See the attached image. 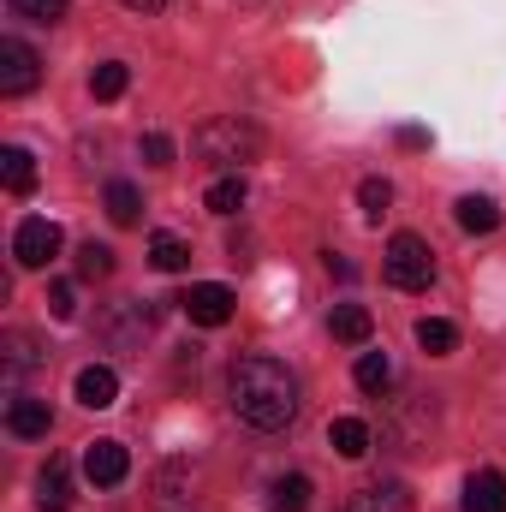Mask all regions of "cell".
Wrapping results in <instances>:
<instances>
[{"label":"cell","instance_id":"obj_1","mask_svg":"<svg viewBox=\"0 0 506 512\" xmlns=\"http://www.w3.org/2000/svg\"><path fill=\"white\" fill-rule=\"evenodd\" d=\"M227 399H233V417H239V423H251V429H262V435H274V429H286V423L298 417L304 387H298V376H292L280 358L251 352V358L233 364Z\"/></svg>","mask_w":506,"mask_h":512},{"label":"cell","instance_id":"obj_2","mask_svg":"<svg viewBox=\"0 0 506 512\" xmlns=\"http://www.w3.org/2000/svg\"><path fill=\"white\" fill-rule=\"evenodd\" d=\"M191 149H197L203 161H215V167L245 173V161L262 155V131H256L251 120H239V114H221V120H203V126H197Z\"/></svg>","mask_w":506,"mask_h":512},{"label":"cell","instance_id":"obj_3","mask_svg":"<svg viewBox=\"0 0 506 512\" xmlns=\"http://www.w3.org/2000/svg\"><path fill=\"white\" fill-rule=\"evenodd\" d=\"M381 274H387V286H399V292H429V280H435V251H429L417 233H393V239H387V256H381Z\"/></svg>","mask_w":506,"mask_h":512},{"label":"cell","instance_id":"obj_4","mask_svg":"<svg viewBox=\"0 0 506 512\" xmlns=\"http://www.w3.org/2000/svg\"><path fill=\"white\" fill-rule=\"evenodd\" d=\"M42 84V60L30 42L18 36H0V96H30Z\"/></svg>","mask_w":506,"mask_h":512},{"label":"cell","instance_id":"obj_5","mask_svg":"<svg viewBox=\"0 0 506 512\" xmlns=\"http://www.w3.org/2000/svg\"><path fill=\"white\" fill-rule=\"evenodd\" d=\"M54 256H60V227L54 221H42V215L18 221V233H12V262L18 268H48Z\"/></svg>","mask_w":506,"mask_h":512},{"label":"cell","instance_id":"obj_6","mask_svg":"<svg viewBox=\"0 0 506 512\" xmlns=\"http://www.w3.org/2000/svg\"><path fill=\"white\" fill-rule=\"evenodd\" d=\"M179 304H185V316H191L197 328H221V322H233V286H221V280L191 286Z\"/></svg>","mask_w":506,"mask_h":512},{"label":"cell","instance_id":"obj_7","mask_svg":"<svg viewBox=\"0 0 506 512\" xmlns=\"http://www.w3.org/2000/svg\"><path fill=\"white\" fill-rule=\"evenodd\" d=\"M6 429H12L18 441H42V435L54 429V411H48V399L12 393V399H6Z\"/></svg>","mask_w":506,"mask_h":512},{"label":"cell","instance_id":"obj_8","mask_svg":"<svg viewBox=\"0 0 506 512\" xmlns=\"http://www.w3.org/2000/svg\"><path fill=\"white\" fill-rule=\"evenodd\" d=\"M131 471V453L120 441H90V453H84V477L96 483V489H114V483H126Z\"/></svg>","mask_w":506,"mask_h":512},{"label":"cell","instance_id":"obj_9","mask_svg":"<svg viewBox=\"0 0 506 512\" xmlns=\"http://www.w3.org/2000/svg\"><path fill=\"white\" fill-rule=\"evenodd\" d=\"M36 512H72V465L60 453L36 471Z\"/></svg>","mask_w":506,"mask_h":512},{"label":"cell","instance_id":"obj_10","mask_svg":"<svg viewBox=\"0 0 506 512\" xmlns=\"http://www.w3.org/2000/svg\"><path fill=\"white\" fill-rule=\"evenodd\" d=\"M72 393H78V405H84V411H108V405L120 399V376H114L108 364H84V370H78V382H72Z\"/></svg>","mask_w":506,"mask_h":512},{"label":"cell","instance_id":"obj_11","mask_svg":"<svg viewBox=\"0 0 506 512\" xmlns=\"http://www.w3.org/2000/svg\"><path fill=\"white\" fill-rule=\"evenodd\" d=\"M465 512H506V477L501 471H471V477H465Z\"/></svg>","mask_w":506,"mask_h":512},{"label":"cell","instance_id":"obj_12","mask_svg":"<svg viewBox=\"0 0 506 512\" xmlns=\"http://www.w3.org/2000/svg\"><path fill=\"white\" fill-rule=\"evenodd\" d=\"M346 512H411V495H405V483H364Z\"/></svg>","mask_w":506,"mask_h":512},{"label":"cell","instance_id":"obj_13","mask_svg":"<svg viewBox=\"0 0 506 512\" xmlns=\"http://www.w3.org/2000/svg\"><path fill=\"white\" fill-rule=\"evenodd\" d=\"M0 185H6L12 197H30V191H36V161H30V149H18V143L0 149Z\"/></svg>","mask_w":506,"mask_h":512},{"label":"cell","instance_id":"obj_14","mask_svg":"<svg viewBox=\"0 0 506 512\" xmlns=\"http://www.w3.org/2000/svg\"><path fill=\"white\" fill-rule=\"evenodd\" d=\"M328 328H334V340H346V346H364V340L376 334V316H370L364 304H334Z\"/></svg>","mask_w":506,"mask_h":512},{"label":"cell","instance_id":"obj_15","mask_svg":"<svg viewBox=\"0 0 506 512\" xmlns=\"http://www.w3.org/2000/svg\"><path fill=\"white\" fill-rule=\"evenodd\" d=\"M328 441H334L340 459H364V453H370V423H364V417H334Z\"/></svg>","mask_w":506,"mask_h":512},{"label":"cell","instance_id":"obj_16","mask_svg":"<svg viewBox=\"0 0 506 512\" xmlns=\"http://www.w3.org/2000/svg\"><path fill=\"white\" fill-rule=\"evenodd\" d=\"M245 197H251L245 173H227V179H215V185L203 191V203H209L215 215H239V209H245Z\"/></svg>","mask_w":506,"mask_h":512},{"label":"cell","instance_id":"obj_17","mask_svg":"<svg viewBox=\"0 0 506 512\" xmlns=\"http://www.w3.org/2000/svg\"><path fill=\"white\" fill-rule=\"evenodd\" d=\"M126 84H131L126 60H102V66L90 72V96H96V102H120V96H126Z\"/></svg>","mask_w":506,"mask_h":512},{"label":"cell","instance_id":"obj_18","mask_svg":"<svg viewBox=\"0 0 506 512\" xmlns=\"http://www.w3.org/2000/svg\"><path fill=\"white\" fill-rule=\"evenodd\" d=\"M268 507L274 512H310V477H274V489H268Z\"/></svg>","mask_w":506,"mask_h":512},{"label":"cell","instance_id":"obj_19","mask_svg":"<svg viewBox=\"0 0 506 512\" xmlns=\"http://www.w3.org/2000/svg\"><path fill=\"white\" fill-rule=\"evenodd\" d=\"M137 215H143V191H137L131 179H114V185H108V221H114V227H131Z\"/></svg>","mask_w":506,"mask_h":512},{"label":"cell","instance_id":"obj_20","mask_svg":"<svg viewBox=\"0 0 506 512\" xmlns=\"http://www.w3.org/2000/svg\"><path fill=\"white\" fill-rule=\"evenodd\" d=\"M417 346H423L429 358H447V352L459 346V328L441 322V316H423V322H417Z\"/></svg>","mask_w":506,"mask_h":512},{"label":"cell","instance_id":"obj_21","mask_svg":"<svg viewBox=\"0 0 506 512\" xmlns=\"http://www.w3.org/2000/svg\"><path fill=\"white\" fill-rule=\"evenodd\" d=\"M149 262H155L161 274H179V268H191V245L173 239V233H155V239H149Z\"/></svg>","mask_w":506,"mask_h":512},{"label":"cell","instance_id":"obj_22","mask_svg":"<svg viewBox=\"0 0 506 512\" xmlns=\"http://www.w3.org/2000/svg\"><path fill=\"white\" fill-rule=\"evenodd\" d=\"M459 227L465 233H495L501 227V209L489 197H459Z\"/></svg>","mask_w":506,"mask_h":512},{"label":"cell","instance_id":"obj_23","mask_svg":"<svg viewBox=\"0 0 506 512\" xmlns=\"http://www.w3.org/2000/svg\"><path fill=\"white\" fill-rule=\"evenodd\" d=\"M352 376H358L364 393H387V387H393V364H387V352H364Z\"/></svg>","mask_w":506,"mask_h":512},{"label":"cell","instance_id":"obj_24","mask_svg":"<svg viewBox=\"0 0 506 512\" xmlns=\"http://www.w3.org/2000/svg\"><path fill=\"white\" fill-rule=\"evenodd\" d=\"M78 274H84V280H108V274H114V251H108V245H96V239H90V245H78Z\"/></svg>","mask_w":506,"mask_h":512},{"label":"cell","instance_id":"obj_25","mask_svg":"<svg viewBox=\"0 0 506 512\" xmlns=\"http://www.w3.org/2000/svg\"><path fill=\"white\" fill-rule=\"evenodd\" d=\"M6 6H12L18 18H30V24H60L72 0H6Z\"/></svg>","mask_w":506,"mask_h":512},{"label":"cell","instance_id":"obj_26","mask_svg":"<svg viewBox=\"0 0 506 512\" xmlns=\"http://www.w3.org/2000/svg\"><path fill=\"white\" fill-rule=\"evenodd\" d=\"M30 364H42V358H36V340H30V334H6V370L24 376Z\"/></svg>","mask_w":506,"mask_h":512},{"label":"cell","instance_id":"obj_27","mask_svg":"<svg viewBox=\"0 0 506 512\" xmlns=\"http://www.w3.org/2000/svg\"><path fill=\"white\" fill-rule=\"evenodd\" d=\"M358 203H364V215H370V221H381V215H387V203H393V185H387V179H364V185H358Z\"/></svg>","mask_w":506,"mask_h":512},{"label":"cell","instance_id":"obj_28","mask_svg":"<svg viewBox=\"0 0 506 512\" xmlns=\"http://www.w3.org/2000/svg\"><path fill=\"white\" fill-rule=\"evenodd\" d=\"M137 155H143L149 167H167V161H173V137H167V131H143V137H137Z\"/></svg>","mask_w":506,"mask_h":512},{"label":"cell","instance_id":"obj_29","mask_svg":"<svg viewBox=\"0 0 506 512\" xmlns=\"http://www.w3.org/2000/svg\"><path fill=\"white\" fill-rule=\"evenodd\" d=\"M155 483H161V512H179V507H185V495H179V465H167Z\"/></svg>","mask_w":506,"mask_h":512},{"label":"cell","instance_id":"obj_30","mask_svg":"<svg viewBox=\"0 0 506 512\" xmlns=\"http://www.w3.org/2000/svg\"><path fill=\"white\" fill-rule=\"evenodd\" d=\"M48 310H54V316H60V322H66V316H72V310H78V292H72V286H66V280H60V286H54V292H48Z\"/></svg>","mask_w":506,"mask_h":512},{"label":"cell","instance_id":"obj_31","mask_svg":"<svg viewBox=\"0 0 506 512\" xmlns=\"http://www.w3.org/2000/svg\"><path fill=\"white\" fill-rule=\"evenodd\" d=\"M322 262H328V274H334V280H358V268H352V262H346L340 251H328Z\"/></svg>","mask_w":506,"mask_h":512},{"label":"cell","instance_id":"obj_32","mask_svg":"<svg viewBox=\"0 0 506 512\" xmlns=\"http://www.w3.org/2000/svg\"><path fill=\"white\" fill-rule=\"evenodd\" d=\"M399 143H405V149H423V143H429V131H423V126H405V131H399Z\"/></svg>","mask_w":506,"mask_h":512},{"label":"cell","instance_id":"obj_33","mask_svg":"<svg viewBox=\"0 0 506 512\" xmlns=\"http://www.w3.org/2000/svg\"><path fill=\"white\" fill-rule=\"evenodd\" d=\"M120 6H131V12H161L167 0H120Z\"/></svg>","mask_w":506,"mask_h":512}]
</instances>
